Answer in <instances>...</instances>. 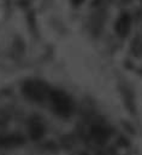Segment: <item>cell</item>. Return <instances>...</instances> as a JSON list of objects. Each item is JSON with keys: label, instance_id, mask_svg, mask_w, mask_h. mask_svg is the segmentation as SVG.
<instances>
[{"label": "cell", "instance_id": "6da1fadb", "mask_svg": "<svg viewBox=\"0 0 142 155\" xmlns=\"http://www.w3.org/2000/svg\"><path fill=\"white\" fill-rule=\"evenodd\" d=\"M51 110L60 116V117H69L72 113H73V102L70 98L69 94H66L64 91L61 90H52L48 93V98H47Z\"/></svg>", "mask_w": 142, "mask_h": 155}, {"label": "cell", "instance_id": "7a4b0ae2", "mask_svg": "<svg viewBox=\"0 0 142 155\" xmlns=\"http://www.w3.org/2000/svg\"><path fill=\"white\" fill-rule=\"evenodd\" d=\"M89 134H90V138H93L97 144H103L108 139L110 131L107 127L102 125H93L90 127Z\"/></svg>", "mask_w": 142, "mask_h": 155}, {"label": "cell", "instance_id": "3957f363", "mask_svg": "<svg viewBox=\"0 0 142 155\" xmlns=\"http://www.w3.org/2000/svg\"><path fill=\"white\" fill-rule=\"evenodd\" d=\"M131 25V19L129 15H123L122 17H119V19L116 23V31L119 36H126V34L129 33Z\"/></svg>", "mask_w": 142, "mask_h": 155}, {"label": "cell", "instance_id": "277c9868", "mask_svg": "<svg viewBox=\"0 0 142 155\" xmlns=\"http://www.w3.org/2000/svg\"><path fill=\"white\" fill-rule=\"evenodd\" d=\"M83 0H72V2L75 4V5H78V4H81Z\"/></svg>", "mask_w": 142, "mask_h": 155}]
</instances>
